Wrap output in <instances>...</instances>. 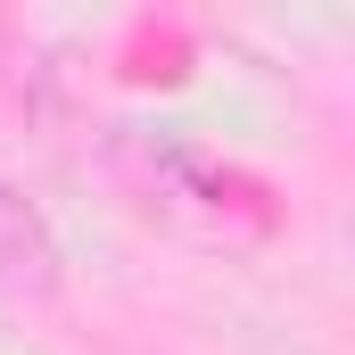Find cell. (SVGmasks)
<instances>
[{"label": "cell", "instance_id": "obj_1", "mask_svg": "<svg viewBox=\"0 0 355 355\" xmlns=\"http://www.w3.org/2000/svg\"><path fill=\"white\" fill-rule=\"evenodd\" d=\"M50 289H58V240H50L42 207H33V198H17V190L0 182V297L42 306Z\"/></svg>", "mask_w": 355, "mask_h": 355}]
</instances>
